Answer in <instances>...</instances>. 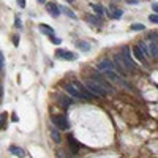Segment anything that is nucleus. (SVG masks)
<instances>
[{
  "label": "nucleus",
  "mask_w": 158,
  "mask_h": 158,
  "mask_svg": "<svg viewBox=\"0 0 158 158\" xmlns=\"http://www.w3.org/2000/svg\"><path fill=\"white\" fill-rule=\"evenodd\" d=\"M120 59H122V63H123V68L128 70V71H135L136 70V63L133 62V59H131V54H130V48L128 46H123L120 49Z\"/></svg>",
  "instance_id": "f257e3e1"
},
{
  "label": "nucleus",
  "mask_w": 158,
  "mask_h": 158,
  "mask_svg": "<svg viewBox=\"0 0 158 158\" xmlns=\"http://www.w3.org/2000/svg\"><path fill=\"white\" fill-rule=\"evenodd\" d=\"M85 87L89 89V92H94V95H95L97 98L104 97V95L108 94V90L104 89L103 85H100L94 77H92V79H87V81H85Z\"/></svg>",
  "instance_id": "f03ea898"
},
{
  "label": "nucleus",
  "mask_w": 158,
  "mask_h": 158,
  "mask_svg": "<svg viewBox=\"0 0 158 158\" xmlns=\"http://www.w3.org/2000/svg\"><path fill=\"white\" fill-rule=\"evenodd\" d=\"M52 123H54L59 130H68V127H70V123H68L65 115H54L52 117Z\"/></svg>",
  "instance_id": "7ed1b4c3"
},
{
  "label": "nucleus",
  "mask_w": 158,
  "mask_h": 158,
  "mask_svg": "<svg viewBox=\"0 0 158 158\" xmlns=\"http://www.w3.org/2000/svg\"><path fill=\"white\" fill-rule=\"evenodd\" d=\"M65 90H67V94H68V95H71V97H74V98H77V100H84L82 94H81V92H79V90L74 87V84H73V82L65 84Z\"/></svg>",
  "instance_id": "20e7f679"
},
{
  "label": "nucleus",
  "mask_w": 158,
  "mask_h": 158,
  "mask_svg": "<svg viewBox=\"0 0 158 158\" xmlns=\"http://www.w3.org/2000/svg\"><path fill=\"white\" fill-rule=\"evenodd\" d=\"M98 70L100 71H106V70H114V63L109 59H104L98 63Z\"/></svg>",
  "instance_id": "39448f33"
},
{
  "label": "nucleus",
  "mask_w": 158,
  "mask_h": 158,
  "mask_svg": "<svg viewBox=\"0 0 158 158\" xmlns=\"http://www.w3.org/2000/svg\"><path fill=\"white\" fill-rule=\"evenodd\" d=\"M56 54H57L60 59H65V60H76V56L73 54V52H70V51H62V49H59Z\"/></svg>",
  "instance_id": "423d86ee"
},
{
  "label": "nucleus",
  "mask_w": 158,
  "mask_h": 158,
  "mask_svg": "<svg viewBox=\"0 0 158 158\" xmlns=\"http://www.w3.org/2000/svg\"><path fill=\"white\" fill-rule=\"evenodd\" d=\"M103 73H104V76H106L108 79H111V81H114V82L120 81V74H118L115 70H106V71H103Z\"/></svg>",
  "instance_id": "0eeeda50"
},
{
  "label": "nucleus",
  "mask_w": 158,
  "mask_h": 158,
  "mask_svg": "<svg viewBox=\"0 0 158 158\" xmlns=\"http://www.w3.org/2000/svg\"><path fill=\"white\" fill-rule=\"evenodd\" d=\"M48 11L51 13L54 18H57V16H60V8L56 5V3H48Z\"/></svg>",
  "instance_id": "6e6552de"
},
{
  "label": "nucleus",
  "mask_w": 158,
  "mask_h": 158,
  "mask_svg": "<svg viewBox=\"0 0 158 158\" xmlns=\"http://www.w3.org/2000/svg\"><path fill=\"white\" fill-rule=\"evenodd\" d=\"M133 54H135V57L139 60V62H142V63H146V56L142 54V51L138 48V46H135L133 48Z\"/></svg>",
  "instance_id": "1a4fd4ad"
},
{
  "label": "nucleus",
  "mask_w": 158,
  "mask_h": 158,
  "mask_svg": "<svg viewBox=\"0 0 158 158\" xmlns=\"http://www.w3.org/2000/svg\"><path fill=\"white\" fill-rule=\"evenodd\" d=\"M38 29H40V32H41V33H44V35H48V36L54 35V29H51L49 25H46V24H41Z\"/></svg>",
  "instance_id": "9d476101"
},
{
  "label": "nucleus",
  "mask_w": 158,
  "mask_h": 158,
  "mask_svg": "<svg viewBox=\"0 0 158 158\" xmlns=\"http://www.w3.org/2000/svg\"><path fill=\"white\" fill-rule=\"evenodd\" d=\"M10 152H11L13 155H16V156H25L24 150H22L21 147H16V146H11V147H10Z\"/></svg>",
  "instance_id": "9b49d317"
},
{
  "label": "nucleus",
  "mask_w": 158,
  "mask_h": 158,
  "mask_svg": "<svg viewBox=\"0 0 158 158\" xmlns=\"http://www.w3.org/2000/svg\"><path fill=\"white\" fill-rule=\"evenodd\" d=\"M149 56H152V57H156V56H158V48H156V41H152V43H150Z\"/></svg>",
  "instance_id": "f8f14e48"
},
{
  "label": "nucleus",
  "mask_w": 158,
  "mask_h": 158,
  "mask_svg": "<svg viewBox=\"0 0 158 158\" xmlns=\"http://www.w3.org/2000/svg\"><path fill=\"white\" fill-rule=\"evenodd\" d=\"M76 46H77L79 49H81V51H84V52H87V51L90 49V44H89L87 41H77V43H76Z\"/></svg>",
  "instance_id": "ddd939ff"
},
{
  "label": "nucleus",
  "mask_w": 158,
  "mask_h": 158,
  "mask_svg": "<svg viewBox=\"0 0 158 158\" xmlns=\"http://www.w3.org/2000/svg\"><path fill=\"white\" fill-rule=\"evenodd\" d=\"M90 6H92V8L95 10V13H97L98 16H101L103 13H104V8H103L101 5H97V3H90Z\"/></svg>",
  "instance_id": "4468645a"
},
{
  "label": "nucleus",
  "mask_w": 158,
  "mask_h": 158,
  "mask_svg": "<svg viewBox=\"0 0 158 158\" xmlns=\"http://www.w3.org/2000/svg\"><path fill=\"white\" fill-rule=\"evenodd\" d=\"M70 146H71V150L76 153L77 149H79V142H76V139H74L73 136H70Z\"/></svg>",
  "instance_id": "2eb2a0df"
},
{
  "label": "nucleus",
  "mask_w": 158,
  "mask_h": 158,
  "mask_svg": "<svg viewBox=\"0 0 158 158\" xmlns=\"http://www.w3.org/2000/svg\"><path fill=\"white\" fill-rule=\"evenodd\" d=\"M59 101L62 103V106H63V108H68L70 104H71V100H68L67 97H59Z\"/></svg>",
  "instance_id": "dca6fc26"
},
{
  "label": "nucleus",
  "mask_w": 158,
  "mask_h": 158,
  "mask_svg": "<svg viewBox=\"0 0 158 158\" xmlns=\"http://www.w3.org/2000/svg\"><path fill=\"white\" fill-rule=\"evenodd\" d=\"M51 136H52V139H54L56 142H60V141H62V138H60V133H59V130H52V131H51Z\"/></svg>",
  "instance_id": "f3484780"
},
{
  "label": "nucleus",
  "mask_w": 158,
  "mask_h": 158,
  "mask_svg": "<svg viewBox=\"0 0 158 158\" xmlns=\"http://www.w3.org/2000/svg\"><path fill=\"white\" fill-rule=\"evenodd\" d=\"M111 18H114V19H120V18H122V10H112Z\"/></svg>",
  "instance_id": "a211bd4d"
},
{
  "label": "nucleus",
  "mask_w": 158,
  "mask_h": 158,
  "mask_svg": "<svg viewBox=\"0 0 158 158\" xmlns=\"http://www.w3.org/2000/svg\"><path fill=\"white\" fill-rule=\"evenodd\" d=\"M63 13H65V15H67L68 18H71V19H76V15H74V11H71L70 8H67V6H65V8H63Z\"/></svg>",
  "instance_id": "6ab92c4d"
},
{
  "label": "nucleus",
  "mask_w": 158,
  "mask_h": 158,
  "mask_svg": "<svg viewBox=\"0 0 158 158\" xmlns=\"http://www.w3.org/2000/svg\"><path fill=\"white\" fill-rule=\"evenodd\" d=\"M130 29H131V30H135V32H139V30H144L146 27H144V24H133Z\"/></svg>",
  "instance_id": "aec40b11"
},
{
  "label": "nucleus",
  "mask_w": 158,
  "mask_h": 158,
  "mask_svg": "<svg viewBox=\"0 0 158 158\" xmlns=\"http://www.w3.org/2000/svg\"><path fill=\"white\" fill-rule=\"evenodd\" d=\"M138 48H139V49L142 51V54H144V56H149V49H147V46L144 44V43H141V44H139Z\"/></svg>",
  "instance_id": "412c9836"
},
{
  "label": "nucleus",
  "mask_w": 158,
  "mask_h": 158,
  "mask_svg": "<svg viewBox=\"0 0 158 158\" xmlns=\"http://www.w3.org/2000/svg\"><path fill=\"white\" fill-rule=\"evenodd\" d=\"M51 41L54 43V44H60V43H62V40L57 38V36H54V35H51Z\"/></svg>",
  "instance_id": "4be33fe9"
},
{
  "label": "nucleus",
  "mask_w": 158,
  "mask_h": 158,
  "mask_svg": "<svg viewBox=\"0 0 158 158\" xmlns=\"http://www.w3.org/2000/svg\"><path fill=\"white\" fill-rule=\"evenodd\" d=\"M5 117H6L5 112H3V114H0V130H2V127L5 125Z\"/></svg>",
  "instance_id": "5701e85b"
},
{
  "label": "nucleus",
  "mask_w": 158,
  "mask_h": 158,
  "mask_svg": "<svg viewBox=\"0 0 158 158\" xmlns=\"http://www.w3.org/2000/svg\"><path fill=\"white\" fill-rule=\"evenodd\" d=\"M87 21L89 22H92V24H97V25H100L101 22H100V19H97V18H87Z\"/></svg>",
  "instance_id": "b1692460"
},
{
  "label": "nucleus",
  "mask_w": 158,
  "mask_h": 158,
  "mask_svg": "<svg viewBox=\"0 0 158 158\" xmlns=\"http://www.w3.org/2000/svg\"><path fill=\"white\" fill-rule=\"evenodd\" d=\"M150 21H152L153 24H156V22H158V16H156V13H155V15H152V16H150Z\"/></svg>",
  "instance_id": "393cba45"
},
{
  "label": "nucleus",
  "mask_w": 158,
  "mask_h": 158,
  "mask_svg": "<svg viewBox=\"0 0 158 158\" xmlns=\"http://www.w3.org/2000/svg\"><path fill=\"white\" fill-rule=\"evenodd\" d=\"M15 24L18 25V27H21V25H22V22H21V19H19V16H16V19H15Z\"/></svg>",
  "instance_id": "a878e982"
},
{
  "label": "nucleus",
  "mask_w": 158,
  "mask_h": 158,
  "mask_svg": "<svg viewBox=\"0 0 158 158\" xmlns=\"http://www.w3.org/2000/svg\"><path fill=\"white\" fill-rule=\"evenodd\" d=\"M2 68H3V54L0 52V70H2Z\"/></svg>",
  "instance_id": "bb28decb"
},
{
  "label": "nucleus",
  "mask_w": 158,
  "mask_h": 158,
  "mask_svg": "<svg viewBox=\"0 0 158 158\" xmlns=\"http://www.w3.org/2000/svg\"><path fill=\"white\" fill-rule=\"evenodd\" d=\"M18 5H19L21 8H24V6H25V0H18Z\"/></svg>",
  "instance_id": "cd10ccee"
},
{
  "label": "nucleus",
  "mask_w": 158,
  "mask_h": 158,
  "mask_svg": "<svg viewBox=\"0 0 158 158\" xmlns=\"http://www.w3.org/2000/svg\"><path fill=\"white\" fill-rule=\"evenodd\" d=\"M13 43H15V46H18V44H19V36H15V38H13Z\"/></svg>",
  "instance_id": "c85d7f7f"
},
{
  "label": "nucleus",
  "mask_w": 158,
  "mask_h": 158,
  "mask_svg": "<svg viewBox=\"0 0 158 158\" xmlns=\"http://www.w3.org/2000/svg\"><path fill=\"white\" fill-rule=\"evenodd\" d=\"M152 10H153L155 13L158 11V3H156V2H155V3H152Z\"/></svg>",
  "instance_id": "c756f323"
},
{
  "label": "nucleus",
  "mask_w": 158,
  "mask_h": 158,
  "mask_svg": "<svg viewBox=\"0 0 158 158\" xmlns=\"http://www.w3.org/2000/svg\"><path fill=\"white\" fill-rule=\"evenodd\" d=\"M19 120V117L16 115V112H13V122H18Z\"/></svg>",
  "instance_id": "7c9ffc66"
},
{
  "label": "nucleus",
  "mask_w": 158,
  "mask_h": 158,
  "mask_svg": "<svg viewBox=\"0 0 158 158\" xmlns=\"http://www.w3.org/2000/svg\"><path fill=\"white\" fill-rule=\"evenodd\" d=\"M128 3H131V5H136L138 2H136V0H128Z\"/></svg>",
  "instance_id": "2f4dec72"
},
{
  "label": "nucleus",
  "mask_w": 158,
  "mask_h": 158,
  "mask_svg": "<svg viewBox=\"0 0 158 158\" xmlns=\"http://www.w3.org/2000/svg\"><path fill=\"white\" fill-rule=\"evenodd\" d=\"M38 2H41V3H46V0H38Z\"/></svg>",
  "instance_id": "473e14b6"
},
{
  "label": "nucleus",
  "mask_w": 158,
  "mask_h": 158,
  "mask_svg": "<svg viewBox=\"0 0 158 158\" xmlns=\"http://www.w3.org/2000/svg\"><path fill=\"white\" fill-rule=\"evenodd\" d=\"M67 2H70V3H71V2H74V0H67Z\"/></svg>",
  "instance_id": "72a5a7b5"
}]
</instances>
